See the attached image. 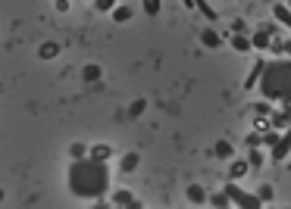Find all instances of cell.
<instances>
[{
  "label": "cell",
  "instance_id": "1",
  "mask_svg": "<svg viewBox=\"0 0 291 209\" xmlns=\"http://www.w3.org/2000/svg\"><path fill=\"white\" fill-rule=\"evenodd\" d=\"M69 191L76 197H88L94 200L100 194H106V184H110V172H106V162L94 159V156H82V159H72L69 165Z\"/></svg>",
  "mask_w": 291,
  "mask_h": 209
},
{
  "label": "cell",
  "instance_id": "2",
  "mask_svg": "<svg viewBox=\"0 0 291 209\" xmlns=\"http://www.w3.org/2000/svg\"><path fill=\"white\" fill-rule=\"evenodd\" d=\"M260 78H263L260 91H263L266 100H291V63L288 60L266 66V72Z\"/></svg>",
  "mask_w": 291,
  "mask_h": 209
},
{
  "label": "cell",
  "instance_id": "3",
  "mask_svg": "<svg viewBox=\"0 0 291 209\" xmlns=\"http://www.w3.org/2000/svg\"><path fill=\"white\" fill-rule=\"evenodd\" d=\"M272 34H276V25H263L260 31H253L250 47H269L272 44Z\"/></svg>",
  "mask_w": 291,
  "mask_h": 209
},
{
  "label": "cell",
  "instance_id": "4",
  "mask_svg": "<svg viewBox=\"0 0 291 209\" xmlns=\"http://www.w3.org/2000/svg\"><path fill=\"white\" fill-rule=\"evenodd\" d=\"M226 194H229V200L241 203V206H260V200H257V197H247V194H244V191H238L235 184H229V187H226Z\"/></svg>",
  "mask_w": 291,
  "mask_h": 209
},
{
  "label": "cell",
  "instance_id": "5",
  "mask_svg": "<svg viewBox=\"0 0 291 209\" xmlns=\"http://www.w3.org/2000/svg\"><path fill=\"white\" fill-rule=\"evenodd\" d=\"M269 125L276 131H285L291 125V109H276V112H272V119H269Z\"/></svg>",
  "mask_w": 291,
  "mask_h": 209
},
{
  "label": "cell",
  "instance_id": "6",
  "mask_svg": "<svg viewBox=\"0 0 291 209\" xmlns=\"http://www.w3.org/2000/svg\"><path fill=\"white\" fill-rule=\"evenodd\" d=\"M100 75H103V69H100L97 63H88V66L82 69V78H85L88 85H94V81H100Z\"/></svg>",
  "mask_w": 291,
  "mask_h": 209
},
{
  "label": "cell",
  "instance_id": "7",
  "mask_svg": "<svg viewBox=\"0 0 291 209\" xmlns=\"http://www.w3.org/2000/svg\"><path fill=\"white\" fill-rule=\"evenodd\" d=\"M188 200L194 203V206H204L207 203V191L201 184H188Z\"/></svg>",
  "mask_w": 291,
  "mask_h": 209
},
{
  "label": "cell",
  "instance_id": "8",
  "mask_svg": "<svg viewBox=\"0 0 291 209\" xmlns=\"http://www.w3.org/2000/svg\"><path fill=\"white\" fill-rule=\"evenodd\" d=\"M88 156H94V159H103V162H106V159L113 156V147H110V144H94V147L88 150Z\"/></svg>",
  "mask_w": 291,
  "mask_h": 209
},
{
  "label": "cell",
  "instance_id": "9",
  "mask_svg": "<svg viewBox=\"0 0 291 209\" xmlns=\"http://www.w3.org/2000/svg\"><path fill=\"white\" fill-rule=\"evenodd\" d=\"M138 165H141V156H138V153H125V156L119 159V169H122V172H135Z\"/></svg>",
  "mask_w": 291,
  "mask_h": 209
},
{
  "label": "cell",
  "instance_id": "10",
  "mask_svg": "<svg viewBox=\"0 0 291 209\" xmlns=\"http://www.w3.org/2000/svg\"><path fill=\"white\" fill-rule=\"evenodd\" d=\"M201 44H204V47H220V44H223V37L216 34L213 28H204V31H201Z\"/></svg>",
  "mask_w": 291,
  "mask_h": 209
},
{
  "label": "cell",
  "instance_id": "11",
  "mask_svg": "<svg viewBox=\"0 0 291 209\" xmlns=\"http://www.w3.org/2000/svg\"><path fill=\"white\" fill-rule=\"evenodd\" d=\"M113 206H141V203L132 197V191H116V197H113Z\"/></svg>",
  "mask_w": 291,
  "mask_h": 209
},
{
  "label": "cell",
  "instance_id": "12",
  "mask_svg": "<svg viewBox=\"0 0 291 209\" xmlns=\"http://www.w3.org/2000/svg\"><path fill=\"white\" fill-rule=\"evenodd\" d=\"M210 153H213L216 159H229V156H232V144H229V141H216V147L210 150Z\"/></svg>",
  "mask_w": 291,
  "mask_h": 209
},
{
  "label": "cell",
  "instance_id": "13",
  "mask_svg": "<svg viewBox=\"0 0 291 209\" xmlns=\"http://www.w3.org/2000/svg\"><path fill=\"white\" fill-rule=\"evenodd\" d=\"M110 16H113V22H129L135 13H132V7H113Z\"/></svg>",
  "mask_w": 291,
  "mask_h": 209
},
{
  "label": "cell",
  "instance_id": "14",
  "mask_svg": "<svg viewBox=\"0 0 291 209\" xmlns=\"http://www.w3.org/2000/svg\"><path fill=\"white\" fill-rule=\"evenodd\" d=\"M247 169H250L247 162H232V169H229V178H232V181L244 178V175H247Z\"/></svg>",
  "mask_w": 291,
  "mask_h": 209
},
{
  "label": "cell",
  "instance_id": "15",
  "mask_svg": "<svg viewBox=\"0 0 291 209\" xmlns=\"http://www.w3.org/2000/svg\"><path fill=\"white\" fill-rule=\"evenodd\" d=\"M229 44H232L235 50H238V53H247V50H250V37H244V34H235Z\"/></svg>",
  "mask_w": 291,
  "mask_h": 209
},
{
  "label": "cell",
  "instance_id": "16",
  "mask_svg": "<svg viewBox=\"0 0 291 209\" xmlns=\"http://www.w3.org/2000/svg\"><path fill=\"white\" fill-rule=\"evenodd\" d=\"M144 109H148V100H132V103H129V119L144 116Z\"/></svg>",
  "mask_w": 291,
  "mask_h": 209
},
{
  "label": "cell",
  "instance_id": "17",
  "mask_svg": "<svg viewBox=\"0 0 291 209\" xmlns=\"http://www.w3.org/2000/svg\"><path fill=\"white\" fill-rule=\"evenodd\" d=\"M38 53H41V60H53V56L60 53V44H53V41H47V44H44V47H41Z\"/></svg>",
  "mask_w": 291,
  "mask_h": 209
},
{
  "label": "cell",
  "instance_id": "18",
  "mask_svg": "<svg viewBox=\"0 0 291 209\" xmlns=\"http://www.w3.org/2000/svg\"><path fill=\"white\" fill-rule=\"evenodd\" d=\"M69 156H72V159H82V156H88V144H82V141H76V144H72V147H69Z\"/></svg>",
  "mask_w": 291,
  "mask_h": 209
},
{
  "label": "cell",
  "instance_id": "19",
  "mask_svg": "<svg viewBox=\"0 0 291 209\" xmlns=\"http://www.w3.org/2000/svg\"><path fill=\"white\" fill-rule=\"evenodd\" d=\"M263 69H266V63L260 60L257 66H253V72L247 75V81H244V88H253V81H257V78H260V75H263Z\"/></svg>",
  "mask_w": 291,
  "mask_h": 209
},
{
  "label": "cell",
  "instance_id": "20",
  "mask_svg": "<svg viewBox=\"0 0 291 209\" xmlns=\"http://www.w3.org/2000/svg\"><path fill=\"white\" fill-rule=\"evenodd\" d=\"M247 165H253V169H260L263 165V153L257 147H250V156H247Z\"/></svg>",
  "mask_w": 291,
  "mask_h": 209
},
{
  "label": "cell",
  "instance_id": "21",
  "mask_svg": "<svg viewBox=\"0 0 291 209\" xmlns=\"http://www.w3.org/2000/svg\"><path fill=\"white\" fill-rule=\"evenodd\" d=\"M113 7H116V0H94V10L97 13H110Z\"/></svg>",
  "mask_w": 291,
  "mask_h": 209
},
{
  "label": "cell",
  "instance_id": "22",
  "mask_svg": "<svg viewBox=\"0 0 291 209\" xmlns=\"http://www.w3.org/2000/svg\"><path fill=\"white\" fill-rule=\"evenodd\" d=\"M207 203L210 206H229L232 200H229V194H216V197H207Z\"/></svg>",
  "mask_w": 291,
  "mask_h": 209
},
{
  "label": "cell",
  "instance_id": "23",
  "mask_svg": "<svg viewBox=\"0 0 291 209\" xmlns=\"http://www.w3.org/2000/svg\"><path fill=\"white\" fill-rule=\"evenodd\" d=\"M160 7H163L160 0H144V13H148V16H157V13H160Z\"/></svg>",
  "mask_w": 291,
  "mask_h": 209
},
{
  "label": "cell",
  "instance_id": "24",
  "mask_svg": "<svg viewBox=\"0 0 291 209\" xmlns=\"http://www.w3.org/2000/svg\"><path fill=\"white\" fill-rule=\"evenodd\" d=\"M257 200H260V203H269V200H272V187H269V184H263L260 191H257Z\"/></svg>",
  "mask_w": 291,
  "mask_h": 209
},
{
  "label": "cell",
  "instance_id": "25",
  "mask_svg": "<svg viewBox=\"0 0 291 209\" xmlns=\"http://www.w3.org/2000/svg\"><path fill=\"white\" fill-rule=\"evenodd\" d=\"M232 31H235V34H244V31H247V22H241V19H235V22H232Z\"/></svg>",
  "mask_w": 291,
  "mask_h": 209
},
{
  "label": "cell",
  "instance_id": "26",
  "mask_svg": "<svg viewBox=\"0 0 291 209\" xmlns=\"http://www.w3.org/2000/svg\"><path fill=\"white\" fill-rule=\"evenodd\" d=\"M263 144H269V147H276V144H279V135H276V131H269V135L263 138Z\"/></svg>",
  "mask_w": 291,
  "mask_h": 209
},
{
  "label": "cell",
  "instance_id": "27",
  "mask_svg": "<svg viewBox=\"0 0 291 209\" xmlns=\"http://www.w3.org/2000/svg\"><path fill=\"white\" fill-rule=\"evenodd\" d=\"M253 112H257V116H266V112H269V103H253Z\"/></svg>",
  "mask_w": 291,
  "mask_h": 209
},
{
  "label": "cell",
  "instance_id": "28",
  "mask_svg": "<svg viewBox=\"0 0 291 209\" xmlns=\"http://www.w3.org/2000/svg\"><path fill=\"white\" fill-rule=\"evenodd\" d=\"M53 4H57V10H60V13H66V10H69V0H53Z\"/></svg>",
  "mask_w": 291,
  "mask_h": 209
},
{
  "label": "cell",
  "instance_id": "29",
  "mask_svg": "<svg viewBox=\"0 0 291 209\" xmlns=\"http://www.w3.org/2000/svg\"><path fill=\"white\" fill-rule=\"evenodd\" d=\"M0 203H4V187H0Z\"/></svg>",
  "mask_w": 291,
  "mask_h": 209
}]
</instances>
